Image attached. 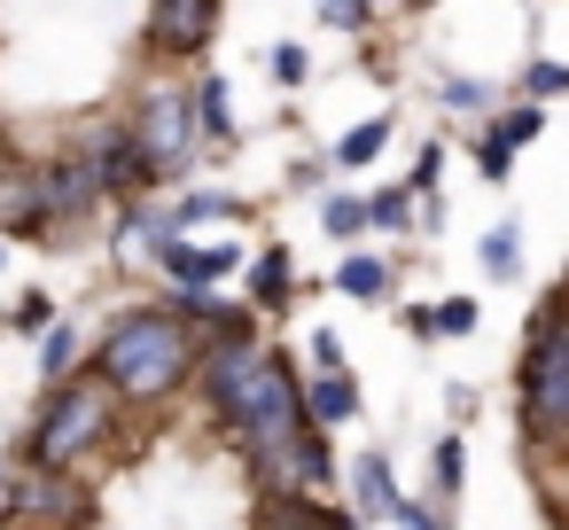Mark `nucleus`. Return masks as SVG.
Segmentation results:
<instances>
[{"mask_svg":"<svg viewBox=\"0 0 569 530\" xmlns=\"http://www.w3.org/2000/svg\"><path fill=\"white\" fill-rule=\"evenodd\" d=\"M196 382H203V406L227 429V444H242L258 499H320L336 483V452L305 421V374L266 336L196 351Z\"/></svg>","mask_w":569,"mask_h":530,"instance_id":"nucleus-1","label":"nucleus"},{"mask_svg":"<svg viewBox=\"0 0 569 530\" xmlns=\"http://www.w3.org/2000/svg\"><path fill=\"white\" fill-rule=\"evenodd\" d=\"M87 374H94L118 406H133V413H141V406H172V398L196 382V336H188L180 312L133 304V312H118V320L94 336Z\"/></svg>","mask_w":569,"mask_h":530,"instance_id":"nucleus-2","label":"nucleus"},{"mask_svg":"<svg viewBox=\"0 0 569 530\" xmlns=\"http://www.w3.org/2000/svg\"><path fill=\"white\" fill-rule=\"evenodd\" d=\"M515 429L530 460L569 452V297H546L515 351Z\"/></svg>","mask_w":569,"mask_h":530,"instance_id":"nucleus-3","label":"nucleus"},{"mask_svg":"<svg viewBox=\"0 0 569 530\" xmlns=\"http://www.w3.org/2000/svg\"><path fill=\"white\" fill-rule=\"evenodd\" d=\"M118 429H126V406L79 367L71 382H48V398L32 413V437H24V460H32V476H79L94 452L118 444Z\"/></svg>","mask_w":569,"mask_h":530,"instance_id":"nucleus-4","label":"nucleus"},{"mask_svg":"<svg viewBox=\"0 0 569 530\" xmlns=\"http://www.w3.org/2000/svg\"><path fill=\"white\" fill-rule=\"evenodd\" d=\"M126 141L141 149V164H149V180L164 188L188 157H196V110H188V79H141V94H133V110H126Z\"/></svg>","mask_w":569,"mask_h":530,"instance_id":"nucleus-5","label":"nucleus"},{"mask_svg":"<svg viewBox=\"0 0 569 530\" xmlns=\"http://www.w3.org/2000/svg\"><path fill=\"white\" fill-rule=\"evenodd\" d=\"M63 157H79V164H87V180L102 188V203H141V196H157V180H149L141 149L126 141V118H94V126H79Z\"/></svg>","mask_w":569,"mask_h":530,"instance_id":"nucleus-6","label":"nucleus"},{"mask_svg":"<svg viewBox=\"0 0 569 530\" xmlns=\"http://www.w3.org/2000/svg\"><path fill=\"white\" fill-rule=\"evenodd\" d=\"M211 32H219V0H149V24H141V40L164 63H203Z\"/></svg>","mask_w":569,"mask_h":530,"instance_id":"nucleus-7","label":"nucleus"},{"mask_svg":"<svg viewBox=\"0 0 569 530\" xmlns=\"http://www.w3.org/2000/svg\"><path fill=\"white\" fill-rule=\"evenodd\" d=\"M164 312L188 320L196 351H211V343H258V312L234 304V297H219V289H180V297H164Z\"/></svg>","mask_w":569,"mask_h":530,"instance_id":"nucleus-8","label":"nucleus"},{"mask_svg":"<svg viewBox=\"0 0 569 530\" xmlns=\"http://www.w3.org/2000/svg\"><path fill=\"white\" fill-rule=\"evenodd\" d=\"M32 172H40V219H48V234H56V227H79V219L102 211V188L87 180L79 157H48V164H32Z\"/></svg>","mask_w":569,"mask_h":530,"instance_id":"nucleus-9","label":"nucleus"},{"mask_svg":"<svg viewBox=\"0 0 569 530\" xmlns=\"http://www.w3.org/2000/svg\"><path fill=\"white\" fill-rule=\"evenodd\" d=\"M9 514L71 530V522L87 514V491H79V476H17V491H9Z\"/></svg>","mask_w":569,"mask_h":530,"instance_id":"nucleus-10","label":"nucleus"},{"mask_svg":"<svg viewBox=\"0 0 569 530\" xmlns=\"http://www.w3.org/2000/svg\"><path fill=\"white\" fill-rule=\"evenodd\" d=\"M398 499H406V491H398L390 452H359V460H351V522H382Z\"/></svg>","mask_w":569,"mask_h":530,"instance_id":"nucleus-11","label":"nucleus"},{"mask_svg":"<svg viewBox=\"0 0 569 530\" xmlns=\"http://www.w3.org/2000/svg\"><path fill=\"white\" fill-rule=\"evenodd\" d=\"M164 242H172V211H164V203H149V196H141V203H126V219H118V258H126V266H157V250H164Z\"/></svg>","mask_w":569,"mask_h":530,"instance_id":"nucleus-12","label":"nucleus"},{"mask_svg":"<svg viewBox=\"0 0 569 530\" xmlns=\"http://www.w3.org/2000/svg\"><path fill=\"white\" fill-rule=\"evenodd\" d=\"M289 304H297V258L289 242H266L250 258V312H289Z\"/></svg>","mask_w":569,"mask_h":530,"instance_id":"nucleus-13","label":"nucleus"},{"mask_svg":"<svg viewBox=\"0 0 569 530\" xmlns=\"http://www.w3.org/2000/svg\"><path fill=\"white\" fill-rule=\"evenodd\" d=\"M0 234H48V219H40V172L32 164H0Z\"/></svg>","mask_w":569,"mask_h":530,"instance_id":"nucleus-14","label":"nucleus"},{"mask_svg":"<svg viewBox=\"0 0 569 530\" xmlns=\"http://www.w3.org/2000/svg\"><path fill=\"white\" fill-rule=\"evenodd\" d=\"M188 110H196V141L234 149V102H227V79H219V71H203V79L188 87Z\"/></svg>","mask_w":569,"mask_h":530,"instance_id":"nucleus-15","label":"nucleus"},{"mask_svg":"<svg viewBox=\"0 0 569 530\" xmlns=\"http://www.w3.org/2000/svg\"><path fill=\"white\" fill-rule=\"evenodd\" d=\"M305 421L328 437V429H343V421H359V382L351 374H312L305 382Z\"/></svg>","mask_w":569,"mask_h":530,"instance_id":"nucleus-16","label":"nucleus"},{"mask_svg":"<svg viewBox=\"0 0 569 530\" xmlns=\"http://www.w3.org/2000/svg\"><path fill=\"white\" fill-rule=\"evenodd\" d=\"M336 289H343L351 304H382V297H390V266H382L375 250H351V258L336 266Z\"/></svg>","mask_w":569,"mask_h":530,"instance_id":"nucleus-17","label":"nucleus"},{"mask_svg":"<svg viewBox=\"0 0 569 530\" xmlns=\"http://www.w3.org/2000/svg\"><path fill=\"white\" fill-rule=\"evenodd\" d=\"M172 211V234H188V227H203V219H242V196H227V188H188L180 203H164Z\"/></svg>","mask_w":569,"mask_h":530,"instance_id":"nucleus-18","label":"nucleus"},{"mask_svg":"<svg viewBox=\"0 0 569 530\" xmlns=\"http://www.w3.org/2000/svg\"><path fill=\"white\" fill-rule=\"evenodd\" d=\"M476 258H483L491 281H515V273H522V219H499V227L476 242Z\"/></svg>","mask_w":569,"mask_h":530,"instance_id":"nucleus-19","label":"nucleus"},{"mask_svg":"<svg viewBox=\"0 0 569 530\" xmlns=\"http://www.w3.org/2000/svg\"><path fill=\"white\" fill-rule=\"evenodd\" d=\"M460 483H468V444H460V429H452V437H437V452H429V491H437V507H452Z\"/></svg>","mask_w":569,"mask_h":530,"instance_id":"nucleus-20","label":"nucleus"},{"mask_svg":"<svg viewBox=\"0 0 569 530\" xmlns=\"http://www.w3.org/2000/svg\"><path fill=\"white\" fill-rule=\"evenodd\" d=\"M382 149H390V118H367V126H351V133L336 141V172H367Z\"/></svg>","mask_w":569,"mask_h":530,"instance_id":"nucleus-21","label":"nucleus"},{"mask_svg":"<svg viewBox=\"0 0 569 530\" xmlns=\"http://www.w3.org/2000/svg\"><path fill=\"white\" fill-rule=\"evenodd\" d=\"M320 227H328V242H359V234H367V196L328 188V196H320Z\"/></svg>","mask_w":569,"mask_h":530,"instance_id":"nucleus-22","label":"nucleus"},{"mask_svg":"<svg viewBox=\"0 0 569 530\" xmlns=\"http://www.w3.org/2000/svg\"><path fill=\"white\" fill-rule=\"evenodd\" d=\"M258 530H328V499H258Z\"/></svg>","mask_w":569,"mask_h":530,"instance_id":"nucleus-23","label":"nucleus"},{"mask_svg":"<svg viewBox=\"0 0 569 530\" xmlns=\"http://www.w3.org/2000/svg\"><path fill=\"white\" fill-rule=\"evenodd\" d=\"M483 133H491V141H499L507 157H515V149H530V141L546 133V110H538V102H515V110H507V118H491Z\"/></svg>","mask_w":569,"mask_h":530,"instance_id":"nucleus-24","label":"nucleus"},{"mask_svg":"<svg viewBox=\"0 0 569 530\" xmlns=\"http://www.w3.org/2000/svg\"><path fill=\"white\" fill-rule=\"evenodd\" d=\"M40 374H48V382H71V374H79V328H71V320H56V328L40 336Z\"/></svg>","mask_w":569,"mask_h":530,"instance_id":"nucleus-25","label":"nucleus"},{"mask_svg":"<svg viewBox=\"0 0 569 530\" xmlns=\"http://www.w3.org/2000/svg\"><path fill=\"white\" fill-rule=\"evenodd\" d=\"M375 227H382V234H406V227H413V196H406V180L382 188V196H367V234H375Z\"/></svg>","mask_w":569,"mask_h":530,"instance_id":"nucleus-26","label":"nucleus"},{"mask_svg":"<svg viewBox=\"0 0 569 530\" xmlns=\"http://www.w3.org/2000/svg\"><path fill=\"white\" fill-rule=\"evenodd\" d=\"M157 266H164L180 289H211V281H203V242H188V234H172V242L157 250Z\"/></svg>","mask_w":569,"mask_h":530,"instance_id":"nucleus-27","label":"nucleus"},{"mask_svg":"<svg viewBox=\"0 0 569 530\" xmlns=\"http://www.w3.org/2000/svg\"><path fill=\"white\" fill-rule=\"evenodd\" d=\"M476 320H483L476 297H437V304H429V336H452V343H460V336H476Z\"/></svg>","mask_w":569,"mask_h":530,"instance_id":"nucleus-28","label":"nucleus"},{"mask_svg":"<svg viewBox=\"0 0 569 530\" xmlns=\"http://www.w3.org/2000/svg\"><path fill=\"white\" fill-rule=\"evenodd\" d=\"M9 328H17V336H48V328H56V297H48V289H24V297L9 304Z\"/></svg>","mask_w":569,"mask_h":530,"instance_id":"nucleus-29","label":"nucleus"},{"mask_svg":"<svg viewBox=\"0 0 569 530\" xmlns=\"http://www.w3.org/2000/svg\"><path fill=\"white\" fill-rule=\"evenodd\" d=\"M312 9H320V24H328V32H367L382 0H312Z\"/></svg>","mask_w":569,"mask_h":530,"instance_id":"nucleus-30","label":"nucleus"},{"mask_svg":"<svg viewBox=\"0 0 569 530\" xmlns=\"http://www.w3.org/2000/svg\"><path fill=\"white\" fill-rule=\"evenodd\" d=\"M266 63H273V79H281V87H305V79H312V56H305L297 40H281V48H273Z\"/></svg>","mask_w":569,"mask_h":530,"instance_id":"nucleus-31","label":"nucleus"},{"mask_svg":"<svg viewBox=\"0 0 569 530\" xmlns=\"http://www.w3.org/2000/svg\"><path fill=\"white\" fill-rule=\"evenodd\" d=\"M437 94H445V110H491L483 79H437Z\"/></svg>","mask_w":569,"mask_h":530,"instance_id":"nucleus-32","label":"nucleus"},{"mask_svg":"<svg viewBox=\"0 0 569 530\" xmlns=\"http://www.w3.org/2000/svg\"><path fill=\"white\" fill-rule=\"evenodd\" d=\"M476 172H483V188H507V172H515V157L491 141V133H476Z\"/></svg>","mask_w":569,"mask_h":530,"instance_id":"nucleus-33","label":"nucleus"},{"mask_svg":"<svg viewBox=\"0 0 569 530\" xmlns=\"http://www.w3.org/2000/svg\"><path fill=\"white\" fill-rule=\"evenodd\" d=\"M305 351H312V374H351V367H343V336H336V328H312V343H305Z\"/></svg>","mask_w":569,"mask_h":530,"instance_id":"nucleus-34","label":"nucleus"},{"mask_svg":"<svg viewBox=\"0 0 569 530\" xmlns=\"http://www.w3.org/2000/svg\"><path fill=\"white\" fill-rule=\"evenodd\" d=\"M546 94H569V71L561 63H530L522 71V102H546Z\"/></svg>","mask_w":569,"mask_h":530,"instance_id":"nucleus-35","label":"nucleus"},{"mask_svg":"<svg viewBox=\"0 0 569 530\" xmlns=\"http://www.w3.org/2000/svg\"><path fill=\"white\" fill-rule=\"evenodd\" d=\"M250 258H242V242H211L203 250V281H227V273H242Z\"/></svg>","mask_w":569,"mask_h":530,"instance_id":"nucleus-36","label":"nucleus"},{"mask_svg":"<svg viewBox=\"0 0 569 530\" xmlns=\"http://www.w3.org/2000/svg\"><path fill=\"white\" fill-rule=\"evenodd\" d=\"M390 522H398V530H445V514H437V507H421V499H398V507H390Z\"/></svg>","mask_w":569,"mask_h":530,"instance_id":"nucleus-37","label":"nucleus"},{"mask_svg":"<svg viewBox=\"0 0 569 530\" xmlns=\"http://www.w3.org/2000/svg\"><path fill=\"white\" fill-rule=\"evenodd\" d=\"M0 530H56V522H24V514H0Z\"/></svg>","mask_w":569,"mask_h":530,"instance_id":"nucleus-38","label":"nucleus"},{"mask_svg":"<svg viewBox=\"0 0 569 530\" xmlns=\"http://www.w3.org/2000/svg\"><path fill=\"white\" fill-rule=\"evenodd\" d=\"M9 491H17V476H9V468H0V514H9Z\"/></svg>","mask_w":569,"mask_h":530,"instance_id":"nucleus-39","label":"nucleus"},{"mask_svg":"<svg viewBox=\"0 0 569 530\" xmlns=\"http://www.w3.org/2000/svg\"><path fill=\"white\" fill-rule=\"evenodd\" d=\"M0 273H9V242H0Z\"/></svg>","mask_w":569,"mask_h":530,"instance_id":"nucleus-40","label":"nucleus"},{"mask_svg":"<svg viewBox=\"0 0 569 530\" xmlns=\"http://www.w3.org/2000/svg\"><path fill=\"white\" fill-rule=\"evenodd\" d=\"M561 297H569V273H561Z\"/></svg>","mask_w":569,"mask_h":530,"instance_id":"nucleus-41","label":"nucleus"},{"mask_svg":"<svg viewBox=\"0 0 569 530\" xmlns=\"http://www.w3.org/2000/svg\"><path fill=\"white\" fill-rule=\"evenodd\" d=\"M413 9H429V0H413Z\"/></svg>","mask_w":569,"mask_h":530,"instance_id":"nucleus-42","label":"nucleus"}]
</instances>
